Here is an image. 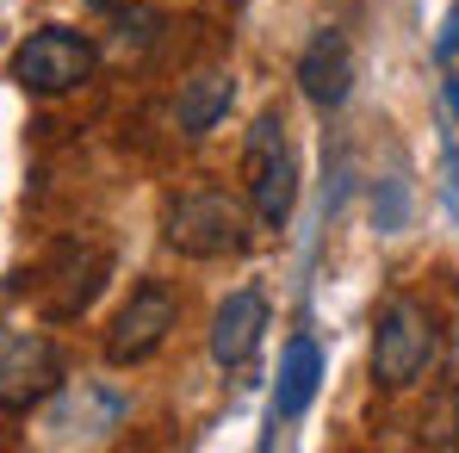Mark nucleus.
<instances>
[{"label":"nucleus","mask_w":459,"mask_h":453,"mask_svg":"<svg viewBox=\"0 0 459 453\" xmlns=\"http://www.w3.org/2000/svg\"><path fill=\"white\" fill-rule=\"evenodd\" d=\"M441 361V323L435 310L410 292L385 299L379 323H373V379L385 391H410L416 379Z\"/></svg>","instance_id":"1"},{"label":"nucleus","mask_w":459,"mask_h":453,"mask_svg":"<svg viewBox=\"0 0 459 453\" xmlns=\"http://www.w3.org/2000/svg\"><path fill=\"white\" fill-rule=\"evenodd\" d=\"M161 230H168V248H180L186 261H224L248 248V205L224 187H199L168 205Z\"/></svg>","instance_id":"2"},{"label":"nucleus","mask_w":459,"mask_h":453,"mask_svg":"<svg viewBox=\"0 0 459 453\" xmlns=\"http://www.w3.org/2000/svg\"><path fill=\"white\" fill-rule=\"evenodd\" d=\"M242 168H248V205L267 230L292 224V205H299V161L286 144V118L267 106L255 125H248V144H242Z\"/></svg>","instance_id":"3"},{"label":"nucleus","mask_w":459,"mask_h":453,"mask_svg":"<svg viewBox=\"0 0 459 453\" xmlns=\"http://www.w3.org/2000/svg\"><path fill=\"white\" fill-rule=\"evenodd\" d=\"M93 69H100L93 38H81V31H69V25H44V31H31V38L13 50V63H6V75L19 81L25 93H38V100L75 93L81 81H93Z\"/></svg>","instance_id":"4"},{"label":"nucleus","mask_w":459,"mask_h":453,"mask_svg":"<svg viewBox=\"0 0 459 453\" xmlns=\"http://www.w3.org/2000/svg\"><path fill=\"white\" fill-rule=\"evenodd\" d=\"M174 323H180L174 286H161V280L131 286L125 310H118L112 329H106V361H112V367H143L150 354H161V342L174 335Z\"/></svg>","instance_id":"5"},{"label":"nucleus","mask_w":459,"mask_h":453,"mask_svg":"<svg viewBox=\"0 0 459 453\" xmlns=\"http://www.w3.org/2000/svg\"><path fill=\"white\" fill-rule=\"evenodd\" d=\"M63 385V354L38 329H0V410H31Z\"/></svg>","instance_id":"6"},{"label":"nucleus","mask_w":459,"mask_h":453,"mask_svg":"<svg viewBox=\"0 0 459 453\" xmlns=\"http://www.w3.org/2000/svg\"><path fill=\"white\" fill-rule=\"evenodd\" d=\"M106 248H93V242H56V255H50V267H44V310L50 317H81L93 292L106 286Z\"/></svg>","instance_id":"7"},{"label":"nucleus","mask_w":459,"mask_h":453,"mask_svg":"<svg viewBox=\"0 0 459 453\" xmlns=\"http://www.w3.org/2000/svg\"><path fill=\"white\" fill-rule=\"evenodd\" d=\"M261 335H267V299H261L255 286H242V292H230V299L218 304V317H212V361H218L224 373H248L255 354H261Z\"/></svg>","instance_id":"8"},{"label":"nucleus","mask_w":459,"mask_h":453,"mask_svg":"<svg viewBox=\"0 0 459 453\" xmlns=\"http://www.w3.org/2000/svg\"><path fill=\"white\" fill-rule=\"evenodd\" d=\"M299 87H305V100L316 112H335L342 100H348V87H354V50H348V38L329 25V31H316L305 44V57H299Z\"/></svg>","instance_id":"9"},{"label":"nucleus","mask_w":459,"mask_h":453,"mask_svg":"<svg viewBox=\"0 0 459 453\" xmlns=\"http://www.w3.org/2000/svg\"><path fill=\"white\" fill-rule=\"evenodd\" d=\"M316 379H323L316 342H310V335H292V342H286V367H280V391H273V429H286V423L305 416L310 397H316Z\"/></svg>","instance_id":"10"},{"label":"nucleus","mask_w":459,"mask_h":453,"mask_svg":"<svg viewBox=\"0 0 459 453\" xmlns=\"http://www.w3.org/2000/svg\"><path fill=\"white\" fill-rule=\"evenodd\" d=\"M236 100V75L230 69H199L193 81H180V131L186 137H205Z\"/></svg>","instance_id":"11"},{"label":"nucleus","mask_w":459,"mask_h":453,"mask_svg":"<svg viewBox=\"0 0 459 453\" xmlns=\"http://www.w3.org/2000/svg\"><path fill=\"white\" fill-rule=\"evenodd\" d=\"M112 19V57H150L155 50V31H161V13L155 6H143V0H125L118 13H106Z\"/></svg>","instance_id":"12"},{"label":"nucleus","mask_w":459,"mask_h":453,"mask_svg":"<svg viewBox=\"0 0 459 453\" xmlns=\"http://www.w3.org/2000/svg\"><path fill=\"white\" fill-rule=\"evenodd\" d=\"M422 441H429V448H459V379H447V385L429 397V410H422Z\"/></svg>","instance_id":"13"},{"label":"nucleus","mask_w":459,"mask_h":453,"mask_svg":"<svg viewBox=\"0 0 459 453\" xmlns=\"http://www.w3.org/2000/svg\"><path fill=\"white\" fill-rule=\"evenodd\" d=\"M435 57H441V63L459 57V0H454V13H447V25H441V38H435Z\"/></svg>","instance_id":"14"},{"label":"nucleus","mask_w":459,"mask_h":453,"mask_svg":"<svg viewBox=\"0 0 459 453\" xmlns=\"http://www.w3.org/2000/svg\"><path fill=\"white\" fill-rule=\"evenodd\" d=\"M87 6H93V13H118L125 0H87Z\"/></svg>","instance_id":"15"}]
</instances>
